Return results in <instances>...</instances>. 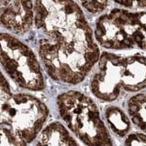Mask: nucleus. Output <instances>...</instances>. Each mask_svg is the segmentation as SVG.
<instances>
[{"label": "nucleus", "mask_w": 146, "mask_h": 146, "mask_svg": "<svg viewBox=\"0 0 146 146\" xmlns=\"http://www.w3.org/2000/svg\"><path fill=\"white\" fill-rule=\"evenodd\" d=\"M38 52L53 80L78 84L101 56L83 10L73 0H35Z\"/></svg>", "instance_id": "obj_1"}, {"label": "nucleus", "mask_w": 146, "mask_h": 146, "mask_svg": "<svg viewBox=\"0 0 146 146\" xmlns=\"http://www.w3.org/2000/svg\"><path fill=\"white\" fill-rule=\"evenodd\" d=\"M46 105L27 94L1 96V146L32 142L48 118Z\"/></svg>", "instance_id": "obj_2"}, {"label": "nucleus", "mask_w": 146, "mask_h": 146, "mask_svg": "<svg viewBox=\"0 0 146 146\" xmlns=\"http://www.w3.org/2000/svg\"><path fill=\"white\" fill-rule=\"evenodd\" d=\"M60 116L80 141L88 145H110L112 139L94 102L75 91L57 98Z\"/></svg>", "instance_id": "obj_3"}, {"label": "nucleus", "mask_w": 146, "mask_h": 146, "mask_svg": "<svg viewBox=\"0 0 146 146\" xmlns=\"http://www.w3.org/2000/svg\"><path fill=\"white\" fill-rule=\"evenodd\" d=\"M94 35L107 49L138 47L146 50V12L114 9L96 21Z\"/></svg>", "instance_id": "obj_4"}, {"label": "nucleus", "mask_w": 146, "mask_h": 146, "mask_svg": "<svg viewBox=\"0 0 146 146\" xmlns=\"http://www.w3.org/2000/svg\"><path fill=\"white\" fill-rule=\"evenodd\" d=\"M1 64L6 74L21 88L41 91L45 87L36 55L26 44L7 33L1 35Z\"/></svg>", "instance_id": "obj_5"}, {"label": "nucleus", "mask_w": 146, "mask_h": 146, "mask_svg": "<svg viewBox=\"0 0 146 146\" xmlns=\"http://www.w3.org/2000/svg\"><path fill=\"white\" fill-rule=\"evenodd\" d=\"M121 58L111 53H103L100 56L90 83L91 92L100 100L112 102L119 96Z\"/></svg>", "instance_id": "obj_6"}, {"label": "nucleus", "mask_w": 146, "mask_h": 146, "mask_svg": "<svg viewBox=\"0 0 146 146\" xmlns=\"http://www.w3.org/2000/svg\"><path fill=\"white\" fill-rule=\"evenodd\" d=\"M34 23L33 0H12L9 5L1 8V23L13 33H26Z\"/></svg>", "instance_id": "obj_7"}, {"label": "nucleus", "mask_w": 146, "mask_h": 146, "mask_svg": "<svg viewBox=\"0 0 146 146\" xmlns=\"http://www.w3.org/2000/svg\"><path fill=\"white\" fill-rule=\"evenodd\" d=\"M37 145H75L78 143L64 126L58 122H53L42 131Z\"/></svg>", "instance_id": "obj_8"}, {"label": "nucleus", "mask_w": 146, "mask_h": 146, "mask_svg": "<svg viewBox=\"0 0 146 146\" xmlns=\"http://www.w3.org/2000/svg\"><path fill=\"white\" fill-rule=\"evenodd\" d=\"M105 119L110 129L114 134L123 137L129 130V118L120 108L115 106L108 107L105 110Z\"/></svg>", "instance_id": "obj_9"}, {"label": "nucleus", "mask_w": 146, "mask_h": 146, "mask_svg": "<svg viewBox=\"0 0 146 146\" xmlns=\"http://www.w3.org/2000/svg\"><path fill=\"white\" fill-rule=\"evenodd\" d=\"M128 110L133 123L146 132V94L131 97L128 102Z\"/></svg>", "instance_id": "obj_10"}, {"label": "nucleus", "mask_w": 146, "mask_h": 146, "mask_svg": "<svg viewBox=\"0 0 146 146\" xmlns=\"http://www.w3.org/2000/svg\"><path fill=\"white\" fill-rule=\"evenodd\" d=\"M81 5L89 13H100L105 10L108 5V0H78Z\"/></svg>", "instance_id": "obj_11"}, {"label": "nucleus", "mask_w": 146, "mask_h": 146, "mask_svg": "<svg viewBox=\"0 0 146 146\" xmlns=\"http://www.w3.org/2000/svg\"><path fill=\"white\" fill-rule=\"evenodd\" d=\"M118 5L126 8H145L146 7V0H113Z\"/></svg>", "instance_id": "obj_12"}, {"label": "nucleus", "mask_w": 146, "mask_h": 146, "mask_svg": "<svg viewBox=\"0 0 146 146\" xmlns=\"http://www.w3.org/2000/svg\"><path fill=\"white\" fill-rule=\"evenodd\" d=\"M125 145H146V135L139 133H134L129 135L125 140Z\"/></svg>", "instance_id": "obj_13"}, {"label": "nucleus", "mask_w": 146, "mask_h": 146, "mask_svg": "<svg viewBox=\"0 0 146 146\" xmlns=\"http://www.w3.org/2000/svg\"><path fill=\"white\" fill-rule=\"evenodd\" d=\"M0 1H1V8H2V7L9 5L11 2L12 0H0Z\"/></svg>", "instance_id": "obj_14"}]
</instances>
